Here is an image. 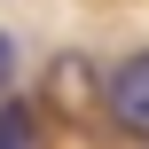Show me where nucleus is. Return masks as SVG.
Instances as JSON below:
<instances>
[{"label": "nucleus", "instance_id": "obj_2", "mask_svg": "<svg viewBox=\"0 0 149 149\" xmlns=\"http://www.w3.org/2000/svg\"><path fill=\"white\" fill-rule=\"evenodd\" d=\"M0 149H39V126L24 102H0Z\"/></svg>", "mask_w": 149, "mask_h": 149}, {"label": "nucleus", "instance_id": "obj_1", "mask_svg": "<svg viewBox=\"0 0 149 149\" xmlns=\"http://www.w3.org/2000/svg\"><path fill=\"white\" fill-rule=\"evenodd\" d=\"M110 118H118L126 134H149V47L110 71Z\"/></svg>", "mask_w": 149, "mask_h": 149}, {"label": "nucleus", "instance_id": "obj_3", "mask_svg": "<svg viewBox=\"0 0 149 149\" xmlns=\"http://www.w3.org/2000/svg\"><path fill=\"white\" fill-rule=\"evenodd\" d=\"M8 79H16V39L0 31V86H8Z\"/></svg>", "mask_w": 149, "mask_h": 149}]
</instances>
